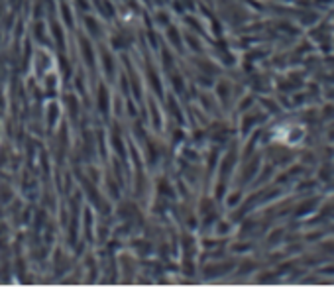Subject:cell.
Returning <instances> with one entry per match:
<instances>
[{
    "mask_svg": "<svg viewBox=\"0 0 334 287\" xmlns=\"http://www.w3.org/2000/svg\"><path fill=\"white\" fill-rule=\"evenodd\" d=\"M277 140H281V142H285V144H299V142H303V138H305V128L303 126H295V124H289V126H281L279 130H277V136H275Z\"/></svg>",
    "mask_w": 334,
    "mask_h": 287,
    "instance_id": "1",
    "label": "cell"
}]
</instances>
